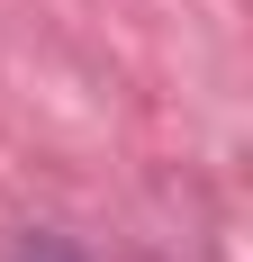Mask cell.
<instances>
[{"label":"cell","instance_id":"cell-1","mask_svg":"<svg viewBox=\"0 0 253 262\" xmlns=\"http://www.w3.org/2000/svg\"><path fill=\"white\" fill-rule=\"evenodd\" d=\"M18 262H81V253H73V244H54V235H36V244H27Z\"/></svg>","mask_w":253,"mask_h":262}]
</instances>
